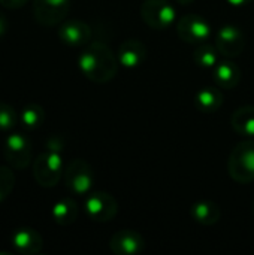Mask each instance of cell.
<instances>
[{
	"label": "cell",
	"mask_w": 254,
	"mask_h": 255,
	"mask_svg": "<svg viewBox=\"0 0 254 255\" xmlns=\"http://www.w3.org/2000/svg\"><path fill=\"white\" fill-rule=\"evenodd\" d=\"M84 211L91 221L108 223L112 221L118 212V203L109 193L96 191L88 193L84 202Z\"/></svg>",
	"instance_id": "6"
},
{
	"label": "cell",
	"mask_w": 254,
	"mask_h": 255,
	"mask_svg": "<svg viewBox=\"0 0 254 255\" xmlns=\"http://www.w3.org/2000/svg\"><path fill=\"white\" fill-rule=\"evenodd\" d=\"M229 4H232V6H235V7H243V6H247V4H250L253 0H226Z\"/></svg>",
	"instance_id": "27"
},
{
	"label": "cell",
	"mask_w": 254,
	"mask_h": 255,
	"mask_svg": "<svg viewBox=\"0 0 254 255\" xmlns=\"http://www.w3.org/2000/svg\"><path fill=\"white\" fill-rule=\"evenodd\" d=\"M28 0H0V4L7 9H19L22 7Z\"/></svg>",
	"instance_id": "24"
},
{
	"label": "cell",
	"mask_w": 254,
	"mask_h": 255,
	"mask_svg": "<svg viewBox=\"0 0 254 255\" xmlns=\"http://www.w3.org/2000/svg\"><path fill=\"white\" fill-rule=\"evenodd\" d=\"M7 27H9V22H7V19L4 18V15H3V13H0V37H3V36L6 34V31H7Z\"/></svg>",
	"instance_id": "26"
},
{
	"label": "cell",
	"mask_w": 254,
	"mask_h": 255,
	"mask_svg": "<svg viewBox=\"0 0 254 255\" xmlns=\"http://www.w3.org/2000/svg\"><path fill=\"white\" fill-rule=\"evenodd\" d=\"M177 33L186 43L201 45L210 39L211 27L202 16L196 13H189L180 18L177 24Z\"/></svg>",
	"instance_id": "9"
},
{
	"label": "cell",
	"mask_w": 254,
	"mask_h": 255,
	"mask_svg": "<svg viewBox=\"0 0 254 255\" xmlns=\"http://www.w3.org/2000/svg\"><path fill=\"white\" fill-rule=\"evenodd\" d=\"M12 245L16 253L22 255L39 254L43 248V239L34 229H18L12 236Z\"/></svg>",
	"instance_id": "14"
},
{
	"label": "cell",
	"mask_w": 254,
	"mask_h": 255,
	"mask_svg": "<svg viewBox=\"0 0 254 255\" xmlns=\"http://www.w3.org/2000/svg\"><path fill=\"white\" fill-rule=\"evenodd\" d=\"M63 173V160L58 151L48 149L33 163V178L43 188H52L58 184Z\"/></svg>",
	"instance_id": "3"
},
{
	"label": "cell",
	"mask_w": 254,
	"mask_h": 255,
	"mask_svg": "<svg viewBox=\"0 0 254 255\" xmlns=\"http://www.w3.org/2000/svg\"><path fill=\"white\" fill-rule=\"evenodd\" d=\"M190 217L201 226H214L220 221L222 211L219 205L210 202V200H199L192 205L190 208Z\"/></svg>",
	"instance_id": "16"
},
{
	"label": "cell",
	"mask_w": 254,
	"mask_h": 255,
	"mask_svg": "<svg viewBox=\"0 0 254 255\" xmlns=\"http://www.w3.org/2000/svg\"><path fill=\"white\" fill-rule=\"evenodd\" d=\"M195 105L204 114H214L223 105V94L217 87H204L196 93Z\"/></svg>",
	"instance_id": "17"
},
{
	"label": "cell",
	"mask_w": 254,
	"mask_h": 255,
	"mask_svg": "<svg viewBox=\"0 0 254 255\" xmlns=\"http://www.w3.org/2000/svg\"><path fill=\"white\" fill-rule=\"evenodd\" d=\"M70 10V0H33L34 19L45 27H54L64 21Z\"/></svg>",
	"instance_id": "8"
},
{
	"label": "cell",
	"mask_w": 254,
	"mask_h": 255,
	"mask_svg": "<svg viewBox=\"0 0 254 255\" xmlns=\"http://www.w3.org/2000/svg\"><path fill=\"white\" fill-rule=\"evenodd\" d=\"M118 64V58L112 49L102 42L88 43L78 58V66L82 75L96 84L112 81L117 75Z\"/></svg>",
	"instance_id": "1"
},
{
	"label": "cell",
	"mask_w": 254,
	"mask_h": 255,
	"mask_svg": "<svg viewBox=\"0 0 254 255\" xmlns=\"http://www.w3.org/2000/svg\"><path fill=\"white\" fill-rule=\"evenodd\" d=\"M51 214H52L54 221L58 226L67 227V226H72L76 221V218H78V205L70 197L60 199L52 206V212Z\"/></svg>",
	"instance_id": "19"
},
{
	"label": "cell",
	"mask_w": 254,
	"mask_h": 255,
	"mask_svg": "<svg viewBox=\"0 0 254 255\" xmlns=\"http://www.w3.org/2000/svg\"><path fill=\"white\" fill-rule=\"evenodd\" d=\"M219 49L217 46H213L210 43H201L198 45L196 51L193 52L195 63L202 69H214L219 63Z\"/></svg>",
	"instance_id": "20"
},
{
	"label": "cell",
	"mask_w": 254,
	"mask_h": 255,
	"mask_svg": "<svg viewBox=\"0 0 254 255\" xmlns=\"http://www.w3.org/2000/svg\"><path fill=\"white\" fill-rule=\"evenodd\" d=\"M228 173L237 184H252L254 181V139L235 145L228 160Z\"/></svg>",
	"instance_id": "2"
},
{
	"label": "cell",
	"mask_w": 254,
	"mask_h": 255,
	"mask_svg": "<svg viewBox=\"0 0 254 255\" xmlns=\"http://www.w3.org/2000/svg\"><path fill=\"white\" fill-rule=\"evenodd\" d=\"M216 46L226 58L240 57L246 48L244 33L235 25H223L216 36Z\"/></svg>",
	"instance_id": "10"
},
{
	"label": "cell",
	"mask_w": 254,
	"mask_h": 255,
	"mask_svg": "<svg viewBox=\"0 0 254 255\" xmlns=\"http://www.w3.org/2000/svg\"><path fill=\"white\" fill-rule=\"evenodd\" d=\"M117 58L126 69L139 67L147 60V46L138 39H127L118 46Z\"/></svg>",
	"instance_id": "13"
},
{
	"label": "cell",
	"mask_w": 254,
	"mask_h": 255,
	"mask_svg": "<svg viewBox=\"0 0 254 255\" xmlns=\"http://www.w3.org/2000/svg\"><path fill=\"white\" fill-rule=\"evenodd\" d=\"M19 121L27 130H34V128L40 127L42 123L45 121V111L42 106H39L36 103H30L21 111Z\"/></svg>",
	"instance_id": "21"
},
{
	"label": "cell",
	"mask_w": 254,
	"mask_h": 255,
	"mask_svg": "<svg viewBox=\"0 0 254 255\" xmlns=\"http://www.w3.org/2000/svg\"><path fill=\"white\" fill-rule=\"evenodd\" d=\"M46 146H48V149H51V151H61L63 149V140L58 137V136H52L49 140H48V143H46Z\"/></svg>",
	"instance_id": "25"
},
{
	"label": "cell",
	"mask_w": 254,
	"mask_h": 255,
	"mask_svg": "<svg viewBox=\"0 0 254 255\" xmlns=\"http://www.w3.org/2000/svg\"><path fill=\"white\" fill-rule=\"evenodd\" d=\"M58 39L69 46H85L91 40V28L84 21L70 19L60 25Z\"/></svg>",
	"instance_id": "12"
},
{
	"label": "cell",
	"mask_w": 254,
	"mask_h": 255,
	"mask_svg": "<svg viewBox=\"0 0 254 255\" xmlns=\"http://www.w3.org/2000/svg\"><path fill=\"white\" fill-rule=\"evenodd\" d=\"M109 250L115 255H138L145 250V239L135 230H120L111 236Z\"/></svg>",
	"instance_id": "11"
},
{
	"label": "cell",
	"mask_w": 254,
	"mask_h": 255,
	"mask_svg": "<svg viewBox=\"0 0 254 255\" xmlns=\"http://www.w3.org/2000/svg\"><path fill=\"white\" fill-rule=\"evenodd\" d=\"M253 214H254V202H253Z\"/></svg>",
	"instance_id": "29"
},
{
	"label": "cell",
	"mask_w": 254,
	"mask_h": 255,
	"mask_svg": "<svg viewBox=\"0 0 254 255\" xmlns=\"http://www.w3.org/2000/svg\"><path fill=\"white\" fill-rule=\"evenodd\" d=\"M19 117L16 114V111L13 109V106H10L6 102H0V130L6 131L10 130L16 126Z\"/></svg>",
	"instance_id": "22"
},
{
	"label": "cell",
	"mask_w": 254,
	"mask_h": 255,
	"mask_svg": "<svg viewBox=\"0 0 254 255\" xmlns=\"http://www.w3.org/2000/svg\"><path fill=\"white\" fill-rule=\"evenodd\" d=\"M144 22L154 30H166L177 19V10L168 0H145L141 6Z\"/></svg>",
	"instance_id": "4"
},
{
	"label": "cell",
	"mask_w": 254,
	"mask_h": 255,
	"mask_svg": "<svg viewBox=\"0 0 254 255\" xmlns=\"http://www.w3.org/2000/svg\"><path fill=\"white\" fill-rule=\"evenodd\" d=\"M192 1H195V0H177V3L181 6H189V4H192Z\"/></svg>",
	"instance_id": "28"
},
{
	"label": "cell",
	"mask_w": 254,
	"mask_h": 255,
	"mask_svg": "<svg viewBox=\"0 0 254 255\" xmlns=\"http://www.w3.org/2000/svg\"><path fill=\"white\" fill-rule=\"evenodd\" d=\"M232 128L240 134L247 139L254 137V106L247 105L238 108L231 118Z\"/></svg>",
	"instance_id": "18"
},
{
	"label": "cell",
	"mask_w": 254,
	"mask_h": 255,
	"mask_svg": "<svg viewBox=\"0 0 254 255\" xmlns=\"http://www.w3.org/2000/svg\"><path fill=\"white\" fill-rule=\"evenodd\" d=\"M214 81L220 88H234L241 79V69L237 63L231 60H223L213 69Z\"/></svg>",
	"instance_id": "15"
},
{
	"label": "cell",
	"mask_w": 254,
	"mask_h": 255,
	"mask_svg": "<svg viewBox=\"0 0 254 255\" xmlns=\"http://www.w3.org/2000/svg\"><path fill=\"white\" fill-rule=\"evenodd\" d=\"M3 155L9 166L18 170H24L28 167L31 161V142L27 136L13 133L7 136L4 140Z\"/></svg>",
	"instance_id": "7"
},
{
	"label": "cell",
	"mask_w": 254,
	"mask_h": 255,
	"mask_svg": "<svg viewBox=\"0 0 254 255\" xmlns=\"http://www.w3.org/2000/svg\"><path fill=\"white\" fill-rule=\"evenodd\" d=\"M15 187V175L9 167L0 166V202L10 196Z\"/></svg>",
	"instance_id": "23"
},
{
	"label": "cell",
	"mask_w": 254,
	"mask_h": 255,
	"mask_svg": "<svg viewBox=\"0 0 254 255\" xmlns=\"http://www.w3.org/2000/svg\"><path fill=\"white\" fill-rule=\"evenodd\" d=\"M64 182L70 193L78 196H87L94 184L93 167L85 160H72L64 170Z\"/></svg>",
	"instance_id": "5"
}]
</instances>
